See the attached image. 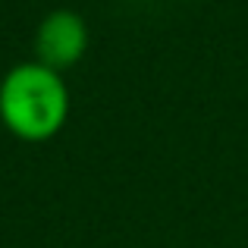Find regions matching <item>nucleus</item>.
<instances>
[{
  "instance_id": "nucleus-1",
  "label": "nucleus",
  "mask_w": 248,
  "mask_h": 248,
  "mask_svg": "<svg viewBox=\"0 0 248 248\" xmlns=\"http://www.w3.org/2000/svg\"><path fill=\"white\" fill-rule=\"evenodd\" d=\"M69 116V88L44 63H19L0 82V123L19 141L41 145L63 129Z\"/></svg>"
},
{
  "instance_id": "nucleus-2",
  "label": "nucleus",
  "mask_w": 248,
  "mask_h": 248,
  "mask_svg": "<svg viewBox=\"0 0 248 248\" xmlns=\"http://www.w3.org/2000/svg\"><path fill=\"white\" fill-rule=\"evenodd\" d=\"M88 22L76 10H54L35 29V60L44 66L63 69L76 66L88 50Z\"/></svg>"
}]
</instances>
